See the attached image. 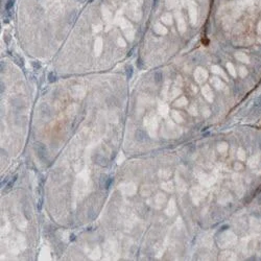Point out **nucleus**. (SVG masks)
Wrapping results in <instances>:
<instances>
[{
	"label": "nucleus",
	"instance_id": "20e7f679",
	"mask_svg": "<svg viewBox=\"0 0 261 261\" xmlns=\"http://www.w3.org/2000/svg\"><path fill=\"white\" fill-rule=\"evenodd\" d=\"M221 259H223V260H235V259H237V256L235 254H233L232 252H224L221 255Z\"/></svg>",
	"mask_w": 261,
	"mask_h": 261
},
{
	"label": "nucleus",
	"instance_id": "9b49d317",
	"mask_svg": "<svg viewBox=\"0 0 261 261\" xmlns=\"http://www.w3.org/2000/svg\"><path fill=\"white\" fill-rule=\"evenodd\" d=\"M235 169H242V165L241 164H235Z\"/></svg>",
	"mask_w": 261,
	"mask_h": 261
},
{
	"label": "nucleus",
	"instance_id": "7ed1b4c3",
	"mask_svg": "<svg viewBox=\"0 0 261 261\" xmlns=\"http://www.w3.org/2000/svg\"><path fill=\"white\" fill-rule=\"evenodd\" d=\"M260 159H261V154L260 153H257L255 155H253L249 161H248V165L251 167V168H256L258 166V164L260 163Z\"/></svg>",
	"mask_w": 261,
	"mask_h": 261
},
{
	"label": "nucleus",
	"instance_id": "6e6552de",
	"mask_svg": "<svg viewBox=\"0 0 261 261\" xmlns=\"http://www.w3.org/2000/svg\"><path fill=\"white\" fill-rule=\"evenodd\" d=\"M126 74L128 75V77L132 76V74H133V69H132V67H130V66L126 67Z\"/></svg>",
	"mask_w": 261,
	"mask_h": 261
},
{
	"label": "nucleus",
	"instance_id": "f03ea898",
	"mask_svg": "<svg viewBox=\"0 0 261 261\" xmlns=\"http://www.w3.org/2000/svg\"><path fill=\"white\" fill-rule=\"evenodd\" d=\"M36 150H37V154L39 156V158L42 161H45L47 159V150L46 147L43 145L42 143H37L36 144Z\"/></svg>",
	"mask_w": 261,
	"mask_h": 261
},
{
	"label": "nucleus",
	"instance_id": "9d476101",
	"mask_svg": "<svg viewBox=\"0 0 261 261\" xmlns=\"http://www.w3.org/2000/svg\"><path fill=\"white\" fill-rule=\"evenodd\" d=\"M112 182H113V179H111V178L108 179V181H107V183H106V184H107V185H106V188H107V189H108L109 187H110V185L112 184Z\"/></svg>",
	"mask_w": 261,
	"mask_h": 261
},
{
	"label": "nucleus",
	"instance_id": "f257e3e1",
	"mask_svg": "<svg viewBox=\"0 0 261 261\" xmlns=\"http://www.w3.org/2000/svg\"><path fill=\"white\" fill-rule=\"evenodd\" d=\"M217 9L236 46L261 45V0H219Z\"/></svg>",
	"mask_w": 261,
	"mask_h": 261
},
{
	"label": "nucleus",
	"instance_id": "423d86ee",
	"mask_svg": "<svg viewBox=\"0 0 261 261\" xmlns=\"http://www.w3.org/2000/svg\"><path fill=\"white\" fill-rule=\"evenodd\" d=\"M168 214H173L175 213V203L173 202H170L169 203V206H168Z\"/></svg>",
	"mask_w": 261,
	"mask_h": 261
},
{
	"label": "nucleus",
	"instance_id": "39448f33",
	"mask_svg": "<svg viewBox=\"0 0 261 261\" xmlns=\"http://www.w3.org/2000/svg\"><path fill=\"white\" fill-rule=\"evenodd\" d=\"M237 157H238V159L241 160V161H244L245 159H246V154H245V150L244 149H239L238 150V153H237Z\"/></svg>",
	"mask_w": 261,
	"mask_h": 261
},
{
	"label": "nucleus",
	"instance_id": "1a4fd4ad",
	"mask_svg": "<svg viewBox=\"0 0 261 261\" xmlns=\"http://www.w3.org/2000/svg\"><path fill=\"white\" fill-rule=\"evenodd\" d=\"M227 147H228L227 144H226V143H223V144H221V145L219 146V149H220L221 151H225V150L227 149Z\"/></svg>",
	"mask_w": 261,
	"mask_h": 261
},
{
	"label": "nucleus",
	"instance_id": "0eeeda50",
	"mask_svg": "<svg viewBox=\"0 0 261 261\" xmlns=\"http://www.w3.org/2000/svg\"><path fill=\"white\" fill-rule=\"evenodd\" d=\"M56 80H57L56 74L53 73V72H50L49 75H48V81H49V83H54V82H56Z\"/></svg>",
	"mask_w": 261,
	"mask_h": 261
}]
</instances>
